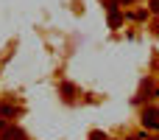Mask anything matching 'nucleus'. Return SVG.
Masks as SVG:
<instances>
[{
  "label": "nucleus",
  "mask_w": 159,
  "mask_h": 140,
  "mask_svg": "<svg viewBox=\"0 0 159 140\" xmlns=\"http://www.w3.org/2000/svg\"><path fill=\"white\" fill-rule=\"evenodd\" d=\"M143 121H145V123H148V126H154V129H157V126H159V112H157V109H148V112H145V118H143Z\"/></svg>",
  "instance_id": "f257e3e1"
},
{
  "label": "nucleus",
  "mask_w": 159,
  "mask_h": 140,
  "mask_svg": "<svg viewBox=\"0 0 159 140\" xmlns=\"http://www.w3.org/2000/svg\"><path fill=\"white\" fill-rule=\"evenodd\" d=\"M3 140H25V135H22L20 129H6V132H3Z\"/></svg>",
  "instance_id": "f03ea898"
},
{
  "label": "nucleus",
  "mask_w": 159,
  "mask_h": 140,
  "mask_svg": "<svg viewBox=\"0 0 159 140\" xmlns=\"http://www.w3.org/2000/svg\"><path fill=\"white\" fill-rule=\"evenodd\" d=\"M89 140H106V135H103V132H92V135H89Z\"/></svg>",
  "instance_id": "7ed1b4c3"
},
{
  "label": "nucleus",
  "mask_w": 159,
  "mask_h": 140,
  "mask_svg": "<svg viewBox=\"0 0 159 140\" xmlns=\"http://www.w3.org/2000/svg\"><path fill=\"white\" fill-rule=\"evenodd\" d=\"M151 8H154V11H159V0H151Z\"/></svg>",
  "instance_id": "20e7f679"
}]
</instances>
